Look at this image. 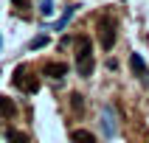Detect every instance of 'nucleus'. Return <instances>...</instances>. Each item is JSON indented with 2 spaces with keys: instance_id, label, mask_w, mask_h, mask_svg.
<instances>
[{
  "instance_id": "obj_1",
  "label": "nucleus",
  "mask_w": 149,
  "mask_h": 143,
  "mask_svg": "<svg viewBox=\"0 0 149 143\" xmlns=\"http://www.w3.org/2000/svg\"><path fill=\"white\" fill-rule=\"evenodd\" d=\"M96 70V56H93V42L90 37H79L76 39V73L82 79H90Z\"/></svg>"
},
{
  "instance_id": "obj_2",
  "label": "nucleus",
  "mask_w": 149,
  "mask_h": 143,
  "mask_svg": "<svg viewBox=\"0 0 149 143\" xmlns=\"http://www.w3.org/2000/svg\"><path fill=\"white\" fill-rule=\"evenodd\" d=\"M116 37H118V20L113 14H101L99 17V42H101V48L110 50L116 45Z\"/></svg>"
},
{
  "instance_id": "obj_3",
  "label": "nucleus",
  "mask_w": 149,
  "mask_h": 143,
  "mask_svg": "<svg viewBox=\"0 0 149 143\" xmlns=\"http://www.w3.org/2000/svg\"><path fill=\"white\" fill-rule=\"evenodd\" d=\"M14 87H20V90H25V93H37L40 90V82L37 79H28V73H25V67H17L14 70Z\"/></svg>"
},
{
  "instance_id": "obj_4",
  "label": "nucleus",
  "mask_w": 149,
  "mask_h": 143,
  "mask_svg": "<svg viewBox=\"0 0 149 143\" xmlns=\"http://www.w3.org/2000/svg\"><path fill=\"white\" fill-rule=\"evenodd\" d=\"M101 129H104L107 137H116L118 121H116V109H113V107H104V109H101Z\"/></svg>"
},
{
  "instance_id": "obj_5",
  "label": "nucleus",
  "mask_w": 149,
  "mask_h": 143,
  "mask_svg": "<svg viewBox=\"0 0 149 143\" xmlns=\"http://www.w3.org/2000/svg\"><path fill=\"white\" fill-rule=\"evenodd\" d=\"M42 73L51 76V79H62V76L68 73V65L65 62H48V65L42 67Z\"/></svg>"
},
{
  "instance_id": "obj_6",
  "label": "nucleus",
  "mask_w": 149,
  "mask_h": 143,
  "mask_svg": "<svg viewBox=\"0 0 149 143\" xmlns=\"http://www.w3.org/2000/svg\"><path fill=\"white\" fill-rule=\"evenodd\" d=\"M130 67H132V73L135 76H138V79H143V82H149V79H146V65H143V59L141 56H138V53H132V56H130Z\"/></svg>"
},
{
  "instance_id": "obj_7",
  "label": "nucleus",
  "mask_w": 149,
  "mask_h": 143,
  "mask_svg": "<svg viewBox=\"0 0 149 143\" xmlns=\"http://www.w3.org/2000/svg\"><path fill=\"white\" fill-rule=\"evenodd\" d=\"M0 115L14 118V115H17V104H14L11 98H0Z\"/></svg>"
},
{
  "instance_id": "obj_8",
  "label": "nucleus",
  "mask_w": 149,
  "mask_h": 143,
  "mask_svg": "<svg viewBox=\"0 0 149 143\" xmlns=\"http://www.w3.org/2000/svg\"><path fill=\"white\" fill-rule=\"evenodd\" d=\"M73 143H99V140H96V135L87 132V129H76L73 132Z\"/></svg>"
},
{
  "instance_id": "obj_9",
  "label": "nucleus",
  "mask_w": 149,
  "mask_h": 143,
  "mask_svg": "<svg viewBox=\"0 0 149 143\" xmlns=\"http://www.w3.org/2000/svg\"><path fill=\"white\" fill-rule=\"evenodd\" d=\"M6 140L8 143H31V140H28V135L20 132V129H8V132H6Z\"/></svg>"
},
{
  "instance_id": "obj_10",
  "label": "nucleus",
  "mask_w": 149,
  "mask_h": 143,
  "mask_svg": "<svg viewBox=\"0 0 149 143\" xmlns=\"http://www.w3.org/2000/svg\"><path fill=\"white\" fill-rule=\"evenodd\" d=\"M73 11H76L73 6H70V8H65V14H62V20H59V23H56V31H62V28H65V25L70 23V17H73Z\"/></svg>"
},
{
  "instance_id": "obj_11",
  "label": "nucleus",
  "mask_w": 149,
  "mask_h": 143,
  "mask_svg": "<svg viewBox=\"0 0 149 143\" xmlns=\"http://www.w3.org/2000/svg\"><path fill=\"white\" fill-rule=\"evenodd\" d=\"M70 107H73V112H82V109H84V98L79 95V93L70 95Z\"/></svg>"
},
{
  "instance_id": "obj_12",
  "label": "nucleus",
  "mask_w": 149,
  "mask_h": 143,
  "mask_svg": "<svg viewBox=\"0 0 149 143\" xmlns=\"http://www.w3.org/2000/svg\"><path fill=\"white\" fill-rule=\"evenodd\" d=\"M40 11H42L45 17H48V14H54V3H51V0H45V3L40 6Z\"/></svg>"
},
{
  "instance_id": "obj_13",
  "label": "nucleus",
  "mask_w": 149,
  "mask_h": 143,
  "mask_svg": "<svg viewBox=\"0 0 149 143\" xmlns=\"http://www.w3.org/2000/svg\"><path fill=\"white\" fill-rule=\"evenodd\" d=\"M42 45H48V37H37V39H31V50L34 48H42Z\"/></svg>"
},
{
  "instance_id": "obj_14",
  "label": "nucleus",
  "mask_w": 149,
  "mask_h": 143,
  "mask_svg": "<svg viewBox=\"0 0 149 143\" xmlns=\"http://www.w3.org/2000/svg\"><path fill=\"white\" fill-rule=\"evenodd\" d=\"M0 45H3V39H0Z\"/></svg>"
}]
</instances>
